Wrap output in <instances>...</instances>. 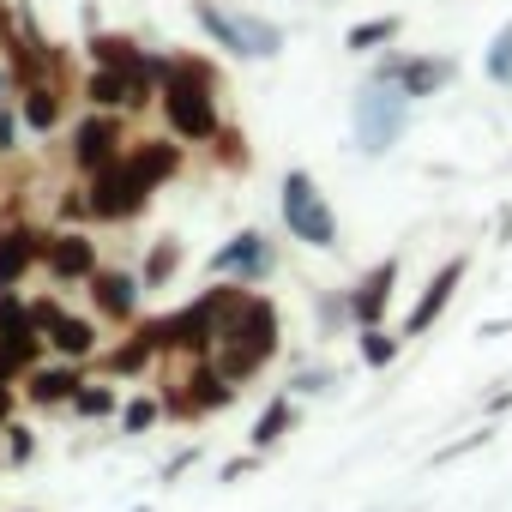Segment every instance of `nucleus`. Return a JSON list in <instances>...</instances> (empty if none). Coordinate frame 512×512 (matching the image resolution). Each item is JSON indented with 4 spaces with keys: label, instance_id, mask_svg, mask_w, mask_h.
<instances>
[{
    "label": "nucleus",
    "instance_id": "obj_1",
    "mask_svg": "<svg viewBox=\"0 0 512 512\" xmlns=\"http://www.w3.org/2000/svg\"><path fill=\"white\" fill-rule=\"evenodd\" d=\"M151 67H157V109H163L169 133L181 145H211L223 133V115H217L223 73H217V61L169 49V55H151Z\"/></svg>",
    "mask_w": 512,
    "mask_h": 512
},
{
    "label": "nucleus",
    "instance_id": "obj_2",
    "mask_svg": "<svg viewBox=\"0 0 512 512\" xmlns=\"http://www.w3.org/2000/svg\"><path fill=\"white\" fill-rule=\"evenodd\" d=\"M278 344H284L278 308H272L260 290H235V302H229V314H223V326H217L211 362L241 386V380H253V374H260V368L278 356Z\"/></svg>",
    "mask_w": 512,
    "mask_h": 512
},
{
    "label": "nucleus",
    "instance_id": "obj_3",
    "mask_svg": "<svg viewBox=\"0 0 512 512\" xmlns=\"http://www.w3.org/2000/svg\"><path fill=\"white\" fill-rule=\"evenodd\" d=\"M350 121H356V151L362 157H386L404 139V127H410V97L398 85H386V79H368L356 91V103H350Z\"/></svg>",
    "mask_w": 512,
    "mask_h": 512
},
{
    "label": "nucleus",
    "instance_id": "obj_4",
    "mask_svg": "<svg viewBox=\"0 0 512 512\" xmlns=\"http://www.w3.org/2000/svg\"><path fill=\"white\" fill-rule=\"evenodd\" d=\"M278 205H284V229H290L302 247H320V253L338 247V211L326 205V193H320V181H314L308 169H290V175H284Z\"/></svg>",
    "mask_w": 512,
    "mask_h": 512
},
{
    "label": "nucleus",
    "instance_id": "obj_5",
    "mask_svg": "<svg viewBox=\"0 0 512 512\" xmlns=\"http://www.w3.org/2000/svg\"><path fill=\"white\" fill-rule=\"evenodd\" d=\"M151 181L127 163V151H121V163H109V169H97L91 181H85V199H91V217L97 223H133L145 205H151Z\"/></svg>",
    "mask_w": 512,
    "mask_h": 512
},
{
    "label": "nucleus",
    "instance_id": "obj_6",
    "mask_svg": "<svg viewBox=\"0 0 512 512\" xmlns=\"http://www.w3.org/2000/svg\"><path fill=\"white\" fill-rule=\"evenodd\" d=\"M73 169L91 181L97 169H109V163H121V151H127V115H109V109H91V115H79L73 121Z\"/></svg>",
    "mask_w": 512,
    "mask_h": 512
},
{
    "label": "nucleus",
    "instance_id": "obj_7",
    "mask_svg": "<svg viewBox=\"0 0 512 512\" xmlns=\"http://www.w3.org/2000/svg\"><path fill=\"white\" fill-rule=\"evenodd\" d=\"M205 272L223 278V284H266V278L278 272V247H272L266 229H241L235 241H223V247L211 253Z\"/></svg>",
    "mask_w": 512,
    "mask_h": 512
},
{
    "label": "nucleus",
    "instance_id": "obj_8",
    "mask_svg": "<svg viewBox=\"0 0 512 512\" xmlns=\"http://www.w3.org/2000/svg\"><path fill=\"white\" fill-rule=\"evenodd\" d=\"M187 392H169L163 410L169 416H211V410H229L235 404V380L211 362V356H193V374L181 380Z\"/></svg>",
    "mask_w": 512,
    "mask_h": 512
},
{
    "label": "nucleus",
    "instance_id": "obj_9",
    "mask_svg": "<svg viewBox=\"0 0 512 512\" xmlns=\"http://www.w3.org/2000/svg\"><path fill=\"white\" fill-rule=\"evenodd\" d=\"M43 272H49L55 284H91V278L103 272L97 241H91L85 229H55L49 247H43Z\"/></svg>",
    "mask_w": 512,
    "mask_h": 512
},
{
    "label": "nucleus",
    "instance_id": "obj_10",
    "mask_svg": "<svg viewBox=\"0 0 512 512\" xmlns=\"http://www.w3.org/2000/svg\"><path fill=\"white\" fill-rule=\"evenodd\" d=\"M464 272H470V253H452V260L428 278V290L416 296V308H410V320H404V338H428V332L440 326V314H446V302L458 296Z\"/></svg>",
    "mask_w": 512,
    "mask_h": 512
},
{
    "label": "nucleus",
    "instance_id": "obj_11",
    "mask_svg": "<svg viewBox=\"0 0 512 512\" xmlns=\"http://www.w3.org/2000/svg\"><path fill=\"white\" fill-rule=\"evenodd\" d=\"M43 247H49V229H31V223H0V290L25 284V272L43 266Z\"/></svg>",
    "mask_w": 512,
    "mask_h": 512
},
{
    "label": "nucleus",
    "instance_id": "obj_12",
    "mask_svg": "<svg viewBox=\"0 0 512 512\" xmlns=\"http://www.w3.org/2000/svg\"><path fill=\"white\" fill-rule=\"evenodd\" d=\"M452 79H458V61H452V55H416V49H404L392 85H398L410 103H422V97H440Z\"/></svg>",
    "mask_w": 512,
    "mask_h": 512
},
{
    "label": "nucleus",
    "instance_id": "obj_13",
    "mask_svg": "<svg viewBox=\"0 0 512 512\" xmlns=\"http://www.w3.org/2000/svg\"><path fill=\"white\" fill-rule=\"evenodd\" d=\"M392 284H398V260L386 253V260H380L356 290H350V326H356V332L386 320V308H392Z\"/></svg>",
    "mask_w": 512,
    "mask_h": 512
},
{
    "label": "nucleus",
    "instance_id": "obj_14",
    "mask_svg": "<svg viewBox=\"0 0 512 512\" xmlns=\"http://www.w3.org/2000/svg\"><path fill=\"white\" fill-rule=\"evenodd\" d=\"M13 103H19V115H25V127H31V133H55V127L67 121V85H61V79L19 85V91H13Z\"/></svg>",
    "mask_w": 512,
    "mask_h": 512
},
{
    "label": "nucleus",
    "instance_id": "obj_15",
    "mask_svg": "<svg viewBox=\"0 0 512 512\" xmlns=\"http://www.w3.org/2000/svg\"><path fill=\"white\" fill-rule=\"evenodd\" d=\"M139 296H145V284H139V272H97L91 278V302H97V314L103 320H121V326H133V314H139Z\"/></svg>",
    "mask_w": 512,
    "mask_h": 512
},
{
    "label": "nucleus",
    "instance_id": "obj_16",
    "mask_svg": "<svg viewBox=\"0 0 512 512\" xmlns=\"http://www.w3.org/2000/svg\"><path fill=\"white\" fill-rule=\"evenodd\" d=\"M193 25L229 55V61H247V37H241V13L223 7V0H193Z\"/></svg>",
    "mask_w": 512,
    "mask_h": 512
},
{
    "label": "nucleus",
    "instance_id": "obj_17",
    "mask_svg": "<svg viewBox=\"0 0 512 512\" xmlns=\"http://www.w3.org/2000/svg\"><path fill=\"white\" fill-rule=\"evenodd\" d=\"M43 338H49V350H55L61 362H91V356L103 350L97 326H91V320H79V314H67V308L49 320V332H43Z\"/></svg>",
    "mask_w": 512,
    "mask_h": 512
},
{
    "label": "nucleus",
    "instance_id": "obj_18",
    "mask_svg": "<svg viewBox=\"0 0 512 512\" xmlns=\"http://www.w3.org/2000/svg\"><path fill=\"white\" fill-rule=\"evenodd\" d=\"M79 386H85L79 362H55V368H31L25 398H31V404H43V410H55V404H73V398H79Z\"/></svg>",
    "mask_w": 512,
    "mask_h": 512
},
{
    "label": "nucleus",
    "instance_id": "obj_19",
    "mask_svg": "<svg viewBox=\"0 0 512 512\" xmlns=\"http://www.w3.org/2000/svg\"><path fill=\"white\" fill-rule=\"evenodd\" d=\"M127 163H133L151 187H163V181L181 175V145H169V139H127Z\"/></svg>",
    "mask_w": 512,
    "mask_h": 512
},
{
    "label": "nucleus",
    "instance_id": "obj_20",
    "mask_svg": "<svg viewBox=\"0 0 512 512\" xmlns=\"http://www.w3.org/2000/svg\"><path fill=\"white\" fill-rule=\"evenodd\" d=\"M79 91H85L91 109H109V115H127V109H133V79H127L121 67H91Z\"/></svg>",
    "mask_w": 512,
    "mask_h": 512
},
{
    "label": "nucleus",
    "instance_id": "obj_21",
    "mask_svg": "<svg viewBox=\"0 0 512 512\" xmlns=\"http://www.w3.org/2000/svg\"><path fill=\"white\" fill-rule=\"evenodd\" d=\"M398 37H404V13H380V19L350 25V31H344V49H350V55H380V49H392Z\"/></svg>",
    "mask_w": 512,
    "mask_h": 512
},
{
    "label": "nucleus",
    "instance_id": "obj_22",
    "mask_svg": "<svg viewBox=\"0 0 512 512\" xmlns=\"http://www.w3.org/2000/svg\"><path fill=\"white\" fill-rule=\"evenodd\" d=\"M85 49H91V67H121V73H133V67L145 61V49H139L133 37H121V31H91Z\"/></svg>",
    "mask_w": 512,
    "mask_h": 512
},
{
    "label": "nucleus",
    "instance_id": "obj_23",
    "mask_svg": "<svg viewBox=\"0 0 512 512\" xmlns=\"http://www.w3.org/2000/svg\"><path fill=\"white\" fill-rule=\"evenodd\" d=\"M290 428H296V398H290V392H278V398L260 410V422H253V434H247V440H253V452H266V446H278Z\"/></svg>",
    "mask_w": 512,
    "mask_h": 512
},
{
    "label": "nucleus",
    "instance_id": "obj_24",
    "mask_svg": "<svg viewBox=\"0 0 512 512\" xmlns=\"http://www.w3.org/2000/svg\"><path fill=\"white\" fill-rule=\"evenodd\" d=\"M175 272H181V241H175V235L151 241V253H145V272H139V284H145V290H163V284H169Z\"/></svg>",
    "mask_w": 512,
    "mask_h": 512
},
{
    "label": "nucleus",
    "instance_id": "obj_25",
    "mask_svg": "<svg viewBox=\"0 0 512 512\" xmlns=\"http://www.w3.org/2000/svg\"><path fill=\"white\" fill-rule=\"evenodd\" d=\"M151 356H163V350H157V344L145 338V326H139L121 350H109V374H145V368H151Z\"/></svg>",
    "mask_w": 512,
    "mask_h": 512
},
{
    "label": "nucleus",
    "instance_id": "obj_26",
    "mask_svg": "<svg viewBox=\"0 0 512 512\" xmlns=\"http://www.w3.org/2000/svg\"><path fill=\"white\" fill-rule=\"evenodd\" d=\"M482 73H488V85H506V91H512V19L494 31V43H488V55H482Z\"/></svg>",
    "mask_w": 512,
    "mask_h": 512
},
{
    "label": "nucleus",
    "instance_id": "obj_27",
    "mask_svg": "<svg viewBox=\"0 0 512 512\" xmlns=\"http://www.w3.org/2000/svg\"><path fill=\"white\" fill-rule=\"evenodd\" d=\"M356 344H362V362H368V368H392L404 338H392L386 326H362V338H356Z\"/></svg>",
    "mask_w": 512,
    "mask_h": 512
},
{
    "label": "nucleus",
    "instance_id": "obj_28",
    "mask_svg": "<svg viewBox=\"0 0 512 512\" xmlns=\"http://www.w3.org/2000/svg\"><path fill=\"white\" fill-rule=\"evenodd\" d=\"M109 410H115V392H109V386H91V380H85V386H79V398H73V416L97 422V416H109Z\"/></svg>",
    "mask_w": 512,
    "mask_h": 512
},
{
    "label": "nucleus",
    "instance_id": "obj_29",
    "mask_svg": "<svg viewBox=\"0 0 512 512\" xmlns=\"http://www.w3.org/2000/svg\"><path fill=\"white\" fill-rule=\"evenodd\" d=\"M157 416H163V404H157V398H133V404L121 410V434H145Z\"/></svg>",
    "mask_w": 512,
    "mask_h": 512
},
{
    "label": "nucleus",
    "instance_id": "obj_30",
    "mask_svg": "<svg viewBox=\"0 0 512 512\" xmlns=\"http://www.w3.org/2000/svg\"><path fill=\"white\" fill-rule=\"evenodd\" d=\"M19 133H25L19 103H0V151H19Z\"/></svg>",
    "mask_w": 512,
    "mask_h": 512
},
{
    "label": "nucleus",
    "instance_id": "obj_31",
    "mask_svg": "<svg viewBox=\"0 0 512 512\" xmlns=\"http://www.w3.org/2000/svg\"><path fill=\"white\" fill-rule=\"evenodd\" d=\"M31 452H37V440H31V428H19V422H7V458H13V464H25Z\"/></svg>",
    "mask_w": 512,
    "mask_h": 512
},
{
    "label": "nucleus",
    "instance_id": "obj_32",
    "mask_svg": "<svg viewBox=\"0 0 512 512\" xmlns=\"http://www.w3.org/2000/svg\"><path fill=\"white\" fill-rule=\"evenodd\" d=\"M326 386H332V368H302L290 380V392H326Z\"/></svg>",
    "mask_w": 512,
    "mask_h": 512
},
{
    "label": "nucleus",
    "instance_id": "obj_33",
    "mask_svg": "<svg viewBox=\"0 0 512 512\" xmlns=\"http://www.w3.org/2000/svg\"><path fill=\"white\" fill-rule=\"evenodd\" d=\"M211 145H217V151H223V157H229V163H235V169H241V163H247V151H241V133H235V127H223V133H217V139H211Z\"/></svg>",
    "mask_w": 512,
    "mask_h": 512
},
{
    "label": "nucleus",
    "instance_id": "obj_34",
    "mask_svg": "<svg viewBox=\"0 0 512 512\" xmlns=\"http://www.w3.org/2000/svg\"><path fill=\"white\" fill-rule=\"evenodd\" d=\"M85 217H91V199H85V187H79V193L61 199V223H85Z\"/></svg>",
    "mask_w": 512,
    "mask_h": 512
},
{
    "label": "nucleus",
    "instance_id": "obj_35",
    "mask_svg": "<svg viewBox=\"0 0 512 512\" xmlns=\"http://www.w3.org/2000/svg\"><path fill=\"white\" fill-rule=\"evenodd\" d=\"M253 464H260V458H229V464H223V470H217V476H223V482H241V476H247V470H253Z\"/></svg>",
    "mask_w": 512,
    "mask_h": 512
},
{
    "label": "nucleus",
    "instance_id": "obj_36",
    "mask_svg": "<svg viewBox=\"0 0 512 512\" xmlns=\"http://www.w3.org/2000/svg\"><path fill=\"white\" fill-rule=\"evenodd\" d=\"M13 91H19V79H13V67L0 61V103H13Z\"/></svg>",
    "mask_w": 512,
    "mask_h": 512
},
{
    "label": "nucleus",
    "instance_id": "obj_37",
    "mask_svg": "<svg viewBox=\"0 0 512 512\" xmlns=\"http://www.w3.org/2000/svg\"><path fill=\"white\" fill-rule=\"evenodd\" d=\"M7 416H13V386L0 380V422H7Z\"/></svg>",
    "mask_w": 512,
    "mask_h": 512
},
{
    "label": "nucleus",
    "instance_id": "obj_38",
    "mask_svg": "<svg viewBox=\"0 0 512 512\" xmlns=\"http://www.w3.org/2000/svg\"><path fill=\"white\" fill-rule=\"evenodd\" d=\"M7 25H13V7H0V43H7Z\"/></svg>",
    "mask_w": 512,
    "mask_h": 512
},
{
    "label": "nucleus",
    "instance_id": "obj_39",
    "mask_svg": "<svg viewBox=\"0 0 512 512\" xmlns=\"http://www.w3.org/2000/svg\"><path fill=\"white\" fill-rule=\"evenodd\" d=\"M0 434H7V422H0ZM0 452H7V440H0Z\"/></svg>",
    "mask_w": 512,
    "mask_h": 512
},
{
    "label": "nucleus",
    "instance_id": "obj_40",
    "mask_svg": "<svg viewBox=\"0 0 512 512\" xmlns=\"http://www.w3.org/2000/svg\"><path fill=\"white\" fill-rule=\"evenodd\" d=\"M139 512H145V506H139Z\"/></svg>",
    "mask_w": 512,
    "mask_h": 512
}]
</instances>
